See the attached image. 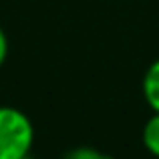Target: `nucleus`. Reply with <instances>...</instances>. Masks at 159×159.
<instances>
[{
	"instance_id": "1",
	"label": "nucleus",
	"mask_w": 159,
	"mask_h": 159,
	"mask_svg": "<svg viewBox=\"0 0 159 159\" xmlns=\"http://www.w3.org/2000/svg\"><path fill=\"white\" fill-rule=\"evenodd\" d=\"M34 127L24 111L0 105V159H20L32 153Z\"/></svg>"
},
{
	"instance_id": "2",
	"label": "nucleus",
	"mask_w": 159,
	"mask_h": 159,
	"mask_svg": "<svg viewBox=\"0 0 159 159\" xmlns=\"http://www.w3.org/2000/svg\"><path fill=\"white\" fill-rule=\"evenodd\" d=\"M143 95L147 105L153 109V113H159V58L149 65L143 77Z\"/></svg>"
},
{
	"instance_id": "3",
	"label": "nucleus",
	"mask_w": 159,
	"mask_h": 159,
	"mask_svg": "<svg viewBox=\"0 0 159 159\" xmlns=\"http://www.w3.org/2000/svg\"><path fill=\"white\" fill-rule=\"evenodd\" d=\"M143 145L151 155L159 157V113H153V117L145 123L143 127Z\"/></svg>"
},
{
	"instance_id": "4",
	"label": "nucleus",
	"mask_w": 159,
	"mask_h": 159,
	"mask_svg": "<svg viewBox=\"0 0 159 159\" xmlns=\"http://www.w3.org/2000/svg\"><path fill=\"white\" fill-rule=\"evenodd\" d=\"M62 159H113V155L101 151L97 147H89V145H81V147H75L70 151H66Z\"/></svg>"
},
{
	"instance_id": "5",
	"label": "nucleus",
	"mask_w": 159,
	"mask_h": 159,
	"mask_svg": "<svg viewBox=\"0 0 159 159\" xmlns=\"http://www.w3.org/2000/svg\"><path fill=\"white\" fill-rule=\"evenodd\" d=\"M6 58H8V36L4 28L0 26V66L6 62Z\"/></svg>"
},
{
	"instance_id": "6",
	"label": "nucleus",
	"mask_w": 159,
	"mask_h": 159,
	"mask_svg": "<svg viewBox=\"0 0 159 159\" xmlns=\"http://www.w3.org/2000/svg\"><path fill=\"white\" fill-rule=\"evenodd\" d=\"M20 159H34V157H32V153H28V155H24V157H20Z\"/></svg>"
}]
</instances>
